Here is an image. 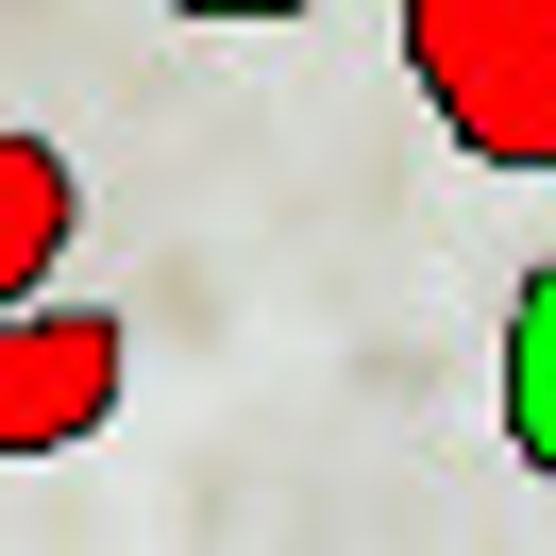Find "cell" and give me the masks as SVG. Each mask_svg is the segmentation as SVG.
Wrapping results in <instances>:
<instances>
[{
	"label": "cell",
	"instance_id": "1",
	"mask_svg": "<svg viewBox=\"0 0 556 556\" xmlns=\"http://www.w3.org/2000/svg\"><path fill=\"white\" fill-rule=\"evenodd\" d=\"M405 85L472 169H556V0H388Z\"/></svg>",
	"mask_w": 556,
	"mask_h": 556
},
{
	"label": "cell",
	"instance_id": "2",
	"mask_svg": "<svg viewBox=\"0 0 556 556\" xmlns=\"http://www.w3.org/2000/svg\"><path fill=\"white\" fill-rule=\"evenodd\" d=\"M118 371H136V338H118V304H0V455H68L102 439Z\"/></svg>",
	"mask_w": 556,
	"mask_h": 556
},
{
	"label": "cell",
	"instance_id": "3",
	"mask_svg": "<svg viewBox=\"0 0 556 556\" xmlns=\"http://www.w3.org/2000/svg\"><path fill=\"white\" fill-rule=\"evenodd\" d=\"M68 237H85V169L51 136H0V304H35L68 270Z\"/></svg>",
	"mask_w": 556,
	"mask_h": 556
},
{
	"label": "cell",
	"instance_id": "4",
	"mask_svg": "<svg viewBox=\"0 0 556 556\" xmlns=\"http://www.w3.org/2000/svg\"><path fill=\"white\" fill-rule=\"evenodd\" d=\"M506 455L556 489V253L506 287Z\"/></svg>",
	"mask_w": 556,
	"mask_h": 556
},
{
	"label": "cell",
	"instance_id": "5",
	"mask_svg": "<svg viewBox=\"0 0 556 556\" xmlns=\"http://www.w3.org/2000/svg\"><path fill=\"white\" fill-rule=\"evenodd\" d=\"M169 17H320V0H169Z\"/></svg>",
	"mask_w": 556,
	"mask_h": 556
}]
</instances>
